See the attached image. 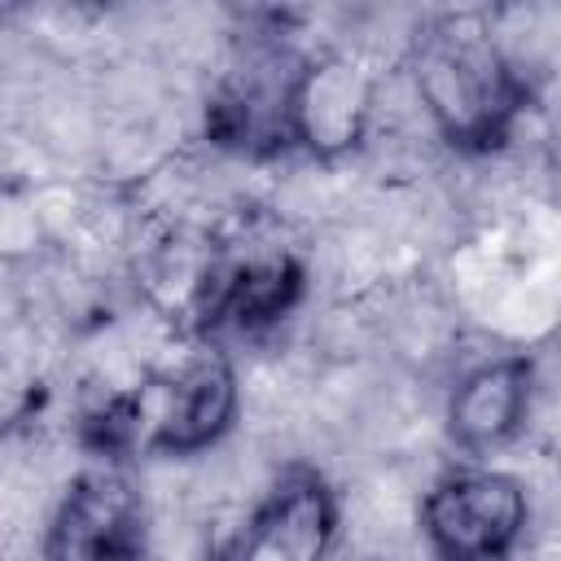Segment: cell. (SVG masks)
Segmentation results:
<instances>
[{"mask_svg": "<svg viewBox=\"0 0 561 561\" xmlns=\"http://www.w3.org/2000/svg\"><path fill=\"white\" fill-rule=\"evenodd\" d=\"M408 83L438 140L456 149H491L508 140L526 110V83L500 53L486 13H438L412 31Z\"/></svg>", "mask_w": 561, "mask_h": 561, "instance_id": "6da1fadb", "label": "cell"}, {"mask_svg": "<svg viewBox=\"0 0 561 561\" xmlns=\"http://www.w3.org/2000/svg\"><path fill=\"white\" fill-rule=\"evenodd\" d=\"M530 486L504 469L443 473L421 491L416 539L434 561H508L530 535Z\"/></svg>", "mask_w": 561, "mask_h": 561, "instance_id": "7a4b0ae2", "label": "cell"}, {"mask_svg": "<svg viewBox=\"0 0 561 561\" xmlns=\"http://www.w3.org/2000/svg\"><path fill=\"white\" fill-rule=\"evenodd\" d=\"M145 543L149 504L123 465L79 469L44 522V561H145Z\"/></svg>", "mask_w": 561, "mask_h": 561, "instance_id": "3957f363", "label": "cell"}, {"mask_svg": "<svg viewBox=\"0 0 561 561\" xmlns=\"http://www.w3.org/2000/svg\"><path fill=\"white\" fill-rule=\"evenodd\" d=\"M337 548V495L316 469L289 465L245 508L210 561H329Z\"/></svg>", "mask_w": 561, "mask_h": 561, "instance_id": "277c9868", "label": "cell"}, {"mask_svg": "<svg viewBox=\"0 0 561 561\" xmlns=\"http://www.w3.org/2000/svg\"><path fill=\"white\" fill-rule=\"evenodd\" d=\"M298 66L302 61H294L285 44L250 39L228 48L210 92V127L237 149H267L285 140Z\"/></svg>", "mask_w": 561, "mask_h": 561, "instance_id": "5b68a950", "label": "cell"}, {"mask_svg": "<svg viewBox=\"0 0 561 561\" xmlns=\"http://www.w3.org/2000/svg\"><path fill=\"white\" fill-rule=\"evenodd\" d=\"M381 70L351 48H333L316 61L298 66L294 101H289V136L307 145L320 162L351 153L368 136L373 96Z\"/></svg>", "mask_w": 561, "mask_h": 561, "instance_id": "8992f818", "label": "cell"}, {"mask_svg": "<svg viewBox=\"0 0 561 561\" xmlns=\"http://www.w3.org/2000/svg\"><path fill=\"white\" fill-rule=\"evenodd\" d=\"M535 364L526 355H491L469 364L447 394V434L465 451H500L535 421Z\"/></svg>", "mask_w": 561, "mask_h": 561, "instance_id": "52a82bcc", "label": "cell"}, {"mask_svg": "<svg viewBox=\"0 0 561 561\" xmlns=\"http://www.w3.org/2000/svg\"><path fill=\"white\" fill-rule=\"evenodd\" d=\"M48 241L44 215L35 193L26 188H0V267L26 263L39 254V245Z\"/></svg>", "mask_w": 561, "mask_h": 561, "instance_id": "ba28073f", "label": "cell"}]
</instances>
